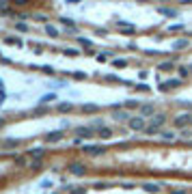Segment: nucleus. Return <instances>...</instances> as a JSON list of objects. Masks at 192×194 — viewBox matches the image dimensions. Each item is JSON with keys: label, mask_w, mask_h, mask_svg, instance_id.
Returning a JSON list of instances; mask_svg holds the SVG:
<instances>
[{"label": "nucleus", "mask_w": 192, "mask_h": 194, "mask_svg": "<svg viewBox=\"0 0 192 194\" xmlns=\"http://www.w3.org/2000/svg\"><path fill=\"white\" fill-rule=\"evenodd\" d=\"M166 123V114H158V117H153L151 119V123L145 127V134H149V136H153V134H158L160 130H162V125Z\"/></svg>", "instance_id": "f257e3e1"}, {"label": "nucleus", "mask_w": 192, "mask_h": 194, "mask_svg": "<svg viewBox=\"0 0 192 194\" xmlns=\"http://www.w3.org/2000/svg\"><path fill=\"white\" fill-rule=\"evenodd\" d=\"M127 125H130V130H134V132H145V127H147L145 117H132V119L127 121Z\"/></svg>", "instance_id": "f03ea898"}, {"label": "nucleus", "mask_w": 192, "mask_h": 194, "mask_svg": "<svg viewBox=\"0 0 192 194\" xmlns=\"http://www.w3.org/2000/svg\"><path fill=\"white\" fill-rule=\"evenodd\" d=\"M67 170H69L71 175H78V177H80V175H84V173H87V166H84V164H80V162H71Z\"/></svg>", "instance_id": "7ed1b4c3"}, {"label": "nucleus", "mask_w": 192, "mask_h": 194, "mask_svg": "<svg viewBox=\"0 0 192 194\" xmlns=\"http://www.w3.org/2000/svg\"><path fill=\"white\" fill-rule=\"evenodd\" d=\"M82 151L89 153V155H101L106 149H104L101 145H84V147H82Z\"/></svg>", "instance_id": "20e7f679"}, {"label": "nucleus", "mask_w": 192, "mask_h": 194, "mask_svg": "<svg viewBox=\"0 0 192 194\" xmlns=\"http://www.w3.org/2000/svg\"><path fill=\"white\" fill-rule=\"evenodd\" d=\"M188 123H192V114H179L177 119H175V127H186Z\"/></svg>", "instance_id": "39448f33"}, {"label": "nucleus", "mask_w": 192, "mask_h": 194, "mask_svg": "<svg viewBox=\"0 0 192 194\" xmlns=\"http://www.w3.org/2000/svg\"><path fill=\"white\" fill-rule=\"evenodd\" d=\"M117 28H123L125 35H134V33H136V26H134V24H130V22H121V20L117 22Z\"/></svg>", "instance_id": "423d86ee"}, {"label": "nucleus", "mask_w": 192, "mask_h": 194, "mask_svg": "<svg viewBox=\"0 0 192 194\" xmlns=\"http://www.w3.org/2000/svg\"><path fill=\"white\" fill-rule=\"evenodd\" d=\"M177 86H181V78H173V80H166L162 86H160V91H168V89H177Z\"/></svg>", "instance_id": "0eeeda50"}, {"label": "nucleus", "mask_w": 192, "mask_h": 194, "mask_svg": "<svg viewBox=\"0 0 192 194\" xmlns=\"http://www.w3.org/2000/svg\"><path fill=\"white\" fill-rule=\"evenodd\" d=\"M46 140H48V143H60V140H63V130L50 132L48 136H46Z\"/></svg>", "instance_id": "6e6552de"}, {"label": "nucleus", "mask_w": 192, "mask_h": 194, "mask_svg": "<svg viewBox=\"0 0 192 194\" xmlns=\"http://www.w3.org/2000/svg\"><path fill=\"white\" fill-rule=\"evenodd\" d=\"M76 134H78L80 138H91V136H93V127H82V125H80V127H76Z\"/></svg>", "instance_id": "1a4fd4ad"}, {"label": "nucleus", "mask_w": 192, "mask_h": 194, "mask_svg": "<svg viewBox=\"0 0 192 194\" xmlns=\"http://www.w3.org/2000/svg\"><path fill=\"white\" fill-rule=\"evenodd\" d=\"M26 153H28V155H30V157H33V160H41V157H43V155H46V151H43V149H41V147H37V149H28V151H26Z\"/></svg>", "instance_id": "9d476101"}, {"label": "nucleus", "mask_w": 192, "mask_h": 194, "mask_svg": "<svg viewBox=\"0 0 192 194\" xmlns=\"http://www.w3.org/2000/svg\"><path fill=\"white\" fill-rule=\"evenodd\" d=\"M104 80H106V82H119V84H130V86H134L132 82H125V80H121L119 76H112V73H106Z\"/></svg>", "instance_id": "9b49d317"}, {"label": "nucleus", "mask_w": 192, "mask_h": 194, "mask_svg": "<svg viewBox=\"0 0 192 194\" xmlns=\"http://www.w3.org/2000/svg\"><path fill=\"white\" fill-rule=\"evenodd\" d=\"M158 11H160L164 17H177V11H175V9H171V7H160Z\"/></svg>", "instance_id": "f8f14e48"}, {"label": "nucleus", "mask_w": 192, "mask_h": 194, "mask_svg": "<svg viewBox=\"0 0 192 194\" xmlns=\"http://www.w3.org/2000/svg\"><path fill=\"white\" fill-rule=\"evenodd\" d=\"M114 119H117V121H130L132 117H130L127 110H114Z\"/></svg>", "instance_id": "ddd939ff"}, {"label": "nucleus", "mask_w": 192, "mask_h": 194, "mask_svg": "<svg viewBox=\"0 0 192 194\" xmlns=\"http://www.w3.org/2000/svg\"><path fill=\"white\" fill-rule=\"evenodd\" d=\"M153 104H143L141 106V117H149V114H153Z\"/></svg>", "instance_id": "4468645a"}, {"label": "nucleus", "mask_w": 192, "mask_h": 194, "mask_svg": "<svg viewBox=\"0 0 192 194\" xmlns=\"http://www.w3.org/2000/svg\"><path fill=\"white\" fill-rule=\"evenodd\" d=\"M143 190L145 192H149V194H158L160 192V183H145Z\"/></svg>", "instance_id": "2eb2a0df"}, {"label": "nucleus", "mask_w": 192, "mask_h": 194, "mask_svg": "<svg viewBox=\"0 0 192 194\" xmlns=\"http://www.w3.org/2000/svg\"><path fill=\"white\" fill-rule=\"evenodd\" d=\"M60 24H65L69 30H76V22H74L71 17H65V15H63V17H60Z\"/></svg>", "instance_id": "dca6fc26"}, {"label": "nucleus", "mask_w": 192, "mask_h": 194, "mask_svg": "<svg viewBox=\"0 0 192 194\" xmlns=\"http://www.w3.org/2000/svg\"><path fill=\"white\" fill-rule=\"evenodd\" d=\"M188 46H190L188 39H177V41L173 43V50H181V48H188Z\"/></svg>", "instance_id": "f3484780"}, {"label": "nucleus", "mask_w": 192, "mask_h": 194, "mask_svg": "<svg viewBox=\"0 0 192 194\" xmlns=\"http://www.w3.org/2000/svg\"><path fill=\"white\" fill-rule=\"evenodd\" d=\"M160 69H162V71H173V69H175V63H173V60H164V63L160 65Z\"/></svg>", "instance_id": "a211bd4d"}, {"label": "nucleus", "mask_w": 192, "mask_h": 194, "mask_svg": "<svg viewBox=\"0 0 192 194\" xmlns=\"http://www.w3.org/2000/svg\"><path fill=\"white\" fill-rule=\"evenodd\" d=\"M97 134H99L101 138H110V136H112V130H110V127H99Z\"/></svg>", "instance_id": "6ab92c4d"}, {"label": "nucleus", "mask_w": 192, "mask_h": 194, "mask_svg": "<svg viewBox=\"0 0 192 194\" xmlns=\"http://www.w3.org/2000/svg\"><path fill=\"white\" fill-rule=\"evenodd\" d=\"M162 138H164V140H175L177 136H175L173 130H164V132H162Z\"/></svg>", "instance_id": "aec40b11"}, {"label": "nucleus", "mask_w": 192, "mask_h": 194, "mask_svg": "<svg viewBox=\"0 0 192 194\" xmlns=\"http://www.w3.org/2000/svg\"><path fill=\"white\" fill-rule=\"evenodd\" d=\"M125 108H132V110L136 108V110H141V104H138L136 99H127V101H125Z\"/></svg>", "instance_id": "412c9836"}, {"label": "nucleus", "mask_w": 192, "mask_h": 194, "mask_svg": "<svg viewBox=\"0 0 192 194\" xmlns=\"http://www.w3.org/2000/svg\"><path fill=\"white\" fill-rule=\"evenodd\" d=\"M46 33H48L50 37H58V30H56L52 24H46Z\"/></svg>", "instance_id": "4be33fe9"}, {"label": "nucleus", "mask_w": 192, "mask_h": 194, "mask_svg": "<svg viewBox=\"0 0 192 194\" xmlns=\"http://www.w3.org/2000/svg\"><path fill=\"white\" fill-rule=\"evenodd\" d=\"M82 110H84V112H97L99 106H95V104H87V106H82Z\"/></svg>", "instance_id": "5701e85b"}, {"label": "nucleus", "mask_w": 192, "mask_h": 194, "mask_svg": "<svg viewBox=\"0 0 192 194\" xmlns=\"http://www.w3.org/2000/svg\"><path fill=\"white\" fill-rule=\"evenodd\" d=\"M54 99H56V95H54V93H50V95H43V97H41V101H39V104H50V101H54Z\"/></svg>", "instance_id": "b1692460"}, {"label": "nucleus", "mask_w": 192, "mask_h": 194, "mask_svg": "<svg viewBox=\"0 0 192 194\" xmlns=\"http://www.w3.org/2000/svg\"><path fill=\"white\" fill-rule=\"evenodd\" d=\"M17 145H20V140H13V138L4 140V147H7V149H13V147H17Z\"/></svg>", "instance_id": "393cba45"}, {"label": "nucleus", "mask_w": 192, "mask_h": 194, "mask_svg": "<svg viewBox=\"0 0 192 194\" xmlns=\"http://www.w3.org/2000/svg\"><path fill=\"white\" fill-rule=\"evenodd\" d=\"M112 65L121 69V67H125V65H127V60H125V58H117V60H112Z\"/></svg>", "instance_id": "a878e982"}, {"label": "nucleus", "mask_w": 192, "mask_h": 194, "mask_svg": "<svg viewBox=\"0 0 192 194\" xmlns=\"http://www.w3.org/2000/svg\"><path fill=\"white\" fill-rule=\"evenodd\" d=\"M71 108H74V106H71L69 101H67V104H65V101H63V104H58V110H60V112H67V110H71Z\"/></svg>", "instance_id": "bb28decb"}, {"label": "nucleus", "mask_w": 192, "mask_h": 194, "mask_svg": "<svg viewBox=\"0 0 192 194\" xmlns=\"http://www.w3.org/2000/svg\"><path fill=\"white\" fill-rule=\"evenodd\" d=\"M28 168H30V170H37V168H41V160H33V162L28 164Z\"/></svg>", "instance_id": "cd10ccee"}, {"label": "nucleus", "mask_w": 192, "mask_h": 194, "mask_svg": "<svg viewBox=\"0 0 192 194\" xmlns=\"http://www.w3.org/2000/svg\"><path fill=\"white\" fill-rule=\"evenodd\" d=\"M67 56H80V50H74V48H67V50H63Z\"/></svg>", "instance_id": "c85d7f7f"}, {"label": "nucleus", "mask_w": 192, "mask_h": 194, "mask_svg": "<svg viewBox=\"0 0 192 194\" xmlns=\"http://www.w3.org/2000/svg\"><path fill=\"white\" fill-rule=\"evenodd\" d=\"M15 28H17L20 33H26V30H28V26H26L24 22H15Z\"/></svg>", "instance_id": "c756f323"}, {"label": "nucleus", "mask_w": 192, "mask_h": 194, "mask_svg": "<svg viewBox=\"0 0 192 194\" xmlns=\"http://www.w3.org/2000/svg\"><path fill=\"white\" fill-rule=\"evenodd\" d=\"M15 164H17V166H26L28 162H26V157H24V155H20V157H15Z\"/></svg>", "instance_id": "7c9ffc66"}, {"label": "nucleus", "mask_w": 192, "mask_h": 194, "mask_svg": "<svg viewBox=\"0 0 192 194\" xmlns=\"http://www.w3.org/2000/svg\"><path fill=\"white\" fill-rule=\"evenodd\" d=\"M93 188H97V190H106V188H108V183H104V181H95V183H93Z\"/></svg>", "instance_id": "2f4dec72"}, {"label": "nucleus", "mask_w": 192, "mask_h": 194, "mask_svg": "<svg viewBox=\"0 0 192 194\" xmlns=\"http://www.w3.org/2000/svg\"><path fill=\"white\" fill-rule=\"evenodd\" d=\"M78 41H80L82 46H87V48H91V46H93V43H91L89 39H84V37H78Z\"/></svg>", "instance_id": "473e14b6"}, {"label": "nucleus", "mask_w": 192, "mask_h": 194, "mask_svg": "<svg viewBox=\"0 0 192 194\" xmlns=\"http://www.w3.org/2000/svg\"><path fill=\"white\" fill-rule=\"evenodd\" d=\"M69 190H71V194H84L87 192L84 188H69Z\"/></svg>", "instance_id": "72a5a7b5"}, {"label": "nucleus", "mask_w": 192, "mask_h": 194, "mask_svg": "<svg viewBox=\"0 0 192 194\" xmlns=\"http://www.w3.org/2000/svg\"><path fill=\"white\" fill-rule=\"evenodd\" d=\"M74 78H76V80H84V78H87V73H82V71H76V73H74Z\"/></svg>", "instance_id": "f704fd0d"}, {"label": "nucleus", "mask_w": 192, "mask_h": 194, "mask_svg": "<svg viewBox=\"0 0 192 194\" xmlns=\"http://www.w3.org/2000/svg\"><path fill=\"white\" fill-rule=\"evenodd\" d=\"M35 20H37V22H43V24H48V17H46V15H35Z\"/></svg>", "instance_id": "c9c22d12"}, {"label": "nucleus", "mask_w": 192, "mask_h": 194, "mask_svg": "<svg viewBox=\"0 0 192 194\" xmlns=\"http://www.w3.org/2000/svg\"><path fill=\"white\" fill-rule=\"evenodd\" d=\"M179 76L186 78V76H188V67H179Z\"/></svg>", "instance_id": "e433bc0d"}, {"label": "nucleus", "mask_w": 192, "mask_h": 194, "mask_svg": "<svg viewBox=\"0 0 192 194\" xmlns=\"http://www.w3.org/2000/svg\"><path fill=\"white\" fill-rule=\"evenodd\" d=\"M134 86H136V91H149L147 84H134Z\"/></svg>", "instance_id": "4c0bfd02"}, {"label": "nucleus", "mask_w": 192, "mask_h": 194, "mask_svg": "<svg viewBox=\"0 0 192 194\" xmlns=\"http://www.w3.org/2000/svg\"><path fill=\"white\" fill-rule=\"evenodd\" d=\"M171 194H188V190H184V188H177V190H173Z\"/></svg>", "instance_id": "58836bf2"}, {"label": "nucleus", "mask_w": 192, "mask_h": 194, "mask_svg": "<svg viewBox=\"0 0 192 194\" xmlns=\"http://www.w3.org/2000/svg\"><path fill=\"white\" fill-rule=\"evenodd\" d=\"M181 28H184V26H181V24H175V26H171V28H168V30H171V33H173V30H181Z\"/></svg>", "instance_id": "ea45409f"}, {"label": "nucleus", "mask_w": 192, "mask_h": 194, "mask_svg": "<svg viewBox=\"0 0 192 194\" xmlns=\"http://www.w3.org/2000/svg\"><path fill=\"white\" fill-rule=\"evenodd\" d=\"M106 58H108V54H97V60H99V63H104Z\"/></svg>", "instance_id": "a19ab883"}, {"label": "nucleus", "mask_w": 192, "mask_h": 194, "mask_svg": "<svg viewBox=\"0 0 192 194\" xmlns=\"http://www.w3.org/2000/svg\"><path fill=\"white\" fill-rule=\"evenodd\" d=\"M46 112H48V108H37L35 110V114H46Z\"/></svg>", "instance_id": "79ce46f5"}, {"label": "nucleus", "mask_w": 192, "mask_h": 194, "mask_svg": "<svg viewBox=\"0 0 192 194\" xmlns=\"http://www.w3.org/2000/svg\"><path fill=\"white\" fill-rule=\"evenodd\" d=\"M41 186H43V188H52V181H48V179H46V181H41Z\"/></svg>", "instance_id": "37998d69"}, {"label": "nucleus", "mask_w": 192, "mask_h": 194, "mask_svg": "<svg viewBox=\"0 0 192 194\" xmlns=\"http://www.w3.org/2000/svg\"><path fill=\"white\" fill-rule=\"evenodd\" d=\"M13 2H15V4H26L28 0H13Z\"/></svg>", "instance_id": "c03bdc74"}, {"label": "nucleus", "mask_w": 192, "mask_h": 194, "mask_svg": "<svg viewBox=\"0 0 192 194\" xmlns=\"http://www.w3.org/2000/svg\"><path fill=\"white\" fill-rule=\"evenodd\" d=\"M80 0H67V4H78Z\"/></svg>", "instance_id": "a18cd8bd"}, {"label": "nucleus", "mask_w": 192, "mask_h": 194, "mask_svg": "<svg viewBox=\"0 0 192 194\" xmlns=\"http://www.w3.org/2000/svg\"><path fill=\"white\" fill-rule=\"evenodd\" d=\"M4 4H7V0H0V9H4Z\"/></svg>", "instance_id": "49530a36"}, {"label": "nucleus", "mask_w": 192, "mask_h": 194, "mask_svg": "<svg viewBox=\"0 0 192 194\" xmlns=\"http://www.w3.org/2000/svg\"><path fill=\"white\" fill-rule=\"evenodd\" d=\"M2 89H4V84H2V80H0V93H2Z\"/></svg>", "instance_id": "de8ad7c7"}, {"label": "nucleus", "mask_w": 192, "mask_h": 194, "mask_svg": "<svg viewBox=\"0 0 192 194\" xmlns=\"http://www.w3.org/2000/svg\"><path fill=\"white\" fill-rule=\"evenodd\" d=\"M52 194H58V192H52Z\"/></svg>", "instance_id": "09e8293b"}, {"label": "nucleus", "mask_w": 192, "mask_h": 194, "mask_svg": "<svg viewBox=\"0 0 192 194\" xmlns=\"http://www.w3.org/2000/svg\"><path fill=\"white\" fill-rule=\"evenodd\" d=\"M141 2H145V0H141Z\"/></svg>", "instance_id": "8fccbe9b"}]
</instances>
